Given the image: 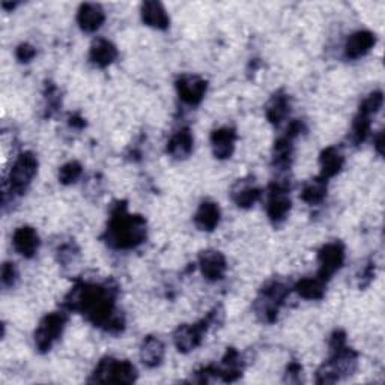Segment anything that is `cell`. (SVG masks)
<instances>
[{
	"label": "cell",
	"instance_id": "cell-3",
	"mask_svg": "<svg viewBox=\"0 0 385 385\" xmlns=\"http://www.w3.org/2000/svg\"><path fill=\"white\" fill-rule=\"evenodd\" d=\"M333 355L316 374L318 384H333L343 376H349L356 367V354L346 346V337L342 332L332 337Z\"/></svg>",
	"mask_w": 385,
	"mask_h": 385
},
{
	"label": "cell",
	"instance_id": "cell-15",
	"mask_svg": "<svg viewBox=\"0 0 385 385\" xmlns=\"http://www.w3.org/2000/svg\"><path fill=\"white\" fill-rule=\"evenodd\" d=\"M235 142H237V133L233 128L223 127V128L215 130L211 135L212 153L215 158L218 160L230 158V155L233 154V149H235Z\"/></svg>",
	"mask_w": 385,
	"mask_h": 385
},
{
	"label": "cell",
	"instance_id": "cell-12",
	"mask_svg": "<svg viewBox=\"0 0 385 385\" xmlns=\"http://www.w3.org/2000/svg\"><path fill=\"white\" fill-rule=\"evenodd\" d=\"M291 199L287 196V190L283 185H274L267 205V212L272 223H282L291 211Z\"/></svg>",
	"mask_w": 385,
	"mask_h": 385
},
{
	"label": "cell",
	"instance_id": "cell-16",
	"mask_svg": "<svg viewBox=\"0 0 385 385\" xmlns=\"http://www.w3.org/2000/svg\"><path fill=\"white\" fill-rule=\"evenodd\" d=\"M106 20V14L103 8L96 4H83L77 12V23L81 31L88 34L96 32L103 26Z\"/></svg>",
	"mask_w": 385,
	"mask_h": 385
},
{
	"label": "cell",
	"instance_id": "cell-14",
	"mask_svg": "<svg viewBox=\"0 0 385 385\" xmlns=\"http://www.w3.org/2000/svg\"><path fill=\"white\" fill-rule=\"evenodd\" d=\"M12 244L14 249H16L23 257L31 259L36 255L39 249V237L35 229L29 226H21L14 232Z\"/></svg>",
	"mask_w": 385,
	"mask_h": 385
},
{
	"label": "cell",
	"instance_id": "cell-5",
	"mask_svg": "<svg viewBox=\"0 0 385 385\" xmlns=\"http://www.w3.org/2000/svg\"><path fill=\"white\" fill-rule=\"evenodd\" d=\"M289 294V287L282 282H271L262 291H260L256 302L255 310L257 316L264 322H274L277 319L280 306L283 304L284 298Z\"/></svg>",
	"mask_w": 385,
	"mask_h": 385
},
{
	"label": "cell",
	"instance_id": "cell-6",
	"mask_svg": "<svg viewBox=\"0 0 385 385\" xmlns=\"http://www.w3.org/2000/svg\"><path fill=\"white\" fill-rule=\"evenodd\" d=\"M137 379L135 367L127 360H115L112 356L103 359L93 370L89 382L133 384Z\"/></svg>",
	"mask_w": 385,
	"mask_h": 385
},
{
	"label": "cell",
	"instance_id": "cell-21",
	"mask_svg": "<svg viewBox=\"0 0 385 385\" xmlns=\"http://www.w3.org/2000/svg\"><path fill=\"white\" fill-rule=\"evenodd\" d=\"M343 163H345V158H343L342 153L337 148L334 146L327 148L319 157L321 178H324V180L327 181L329 180V178L336 176L342 170Z\"/></svg>",
	"mask_w": 385,
	"mask_h": 385
},
{
	"label": "cell",
	"instance_id": "cell-23",
	"mask_svg": "<svg viewBox=\"0 0 385 385\" xmlns=\"http://www.w3.org/2000/svg\"><path fill=\"white\" fill-rule=\"evenodd\" d=\"M217 370H218V378L222 381L225 382L237 381L242 375V363L240 359V354L233 348L227 349L222 366L217 367Z\"/></svg>",
	"mask_w": 385,
	"mask_h": 385
},
{
	"label": "cell",
	"instance_id": "cell-7",
	"mask_svg": "<svg viewBox=\"0 0 385 385\" xmlns=\"http://www.w3.org/2000/svg\"><path fill=\"white\" fill-rule=\"evenodd\" d=\"M66 324V316L62 312H54L47 314L46 318L39 322V327L35 332V345L38 351L47 352L51 349L53 343L56 342Z\"/></svg>",
	"mask_w": 385,
	"mask_h": 385
},
{
	"label": "cell",
	"instance_id": "cell-9",
	"mask_svg": "<svg viewBox=\"0 0 385 385\" xmlns=\"http://www.w3.org/2000/svg\"><path fill=\"white\" fill-rule=\"evenodd\" d=\"M318 260H319L318 277L327 282L333 274H336L342 268L343 262H345V247L340 242H329L321 249Z\"/></svg>",
	"mask_w": 385,
	"mask_h": 385
},
{
	"label": "cell",
	"instance_id": "cell-24",
	"mask_svg": "<svg viewBox=\"0 0 385 385\" xmlns=\"http://www.w3.org/2000/svg\"><path fill=\"white\" fill-rule=\"evenodd\" d=\"M220 208L214 202H203L195 217V223L200 230L211 232L214 230L220 223Z\"/></svg>",
	"mask_w": 385,
	"mask_h": 385
},
{
	"label": "cell",
	"instance_id": "cell-17",
	"mask_svg": "<svg viewBox=\"0 0 385 385\" xmlns=\"http://www.w3.org/2000/svg\"><path fill=\"white\" fill-rule=\"evenodd\" d=\"M260 199V190L253 180H240L232 188V200L240 208H250Z\"/></svg>",
	"mask_w": 385,
	"mask_h": 385
},
{
	"label": "cell",
	"instance_id": "cell-28",
	"mask_svg": "<svg viewBox=\"0 0 385 385\" xmlns=\"http://www.w3.org/2000/svg\"><path fill=\"white\" fill-rule=\"evenodd\" d=\"M295 291L306 299H321L325 294V282L321 277L302 279L297 283Z\"/></svg>",
	"mask_w": 385,
	"mask_h": 385
},
{
	"label": "cell",
	"instance_id": "cell-13",
	"mask_svg": "<svg viewBox=\"0 0 385 385\" xmlns=\"http://www.w3.org/2000/svg\"><path fill=\"white\" fill-rule=\"evenodd\" d=\"M376 36L369 31H360L352 34L345 44V56L348 59H360L374 48Z\"/></svg>",
	"mask_w": 385,
	"mask_h": 385
},
{
	"label": "cell",
	"instance_id": "cell-33",
	"mask_svg": "<svg viewBox=\"0 0 385 385\" xmlns=\"http://www.w3.org/2000/svg\"><path fill=\"white\" fill-rule=\"evenodd\" d=\"M16 56L20 62L27 63L36 56V50L31 44H21V46H19V48L16 51Z\"/></svg>",
	"mask_w": 385,
	"mask_h": 385
},
{
	"label": "cell",
	"instance_id": "cell-26",
	"mask_svg": "<svg viewBox=\"0 0 385 385\" xmlns=\"http://www.w3.org/2000/svg\"><path fill=\"white\" fill-rule=\"evenodd\" d=\"M292 142L294 139L289 135L282 137L276 142V146H274V153H272V161L274 166L283 169H287V166H291V158H292Z\"/></svg>",
	"mask_w": 385,
	"mask_h": 385
},
{
	"label": "cell",
	"instance_id": "cell-27",
	"mask_svg": "<svg viewBox=\"0 0 385 385\" xmlns=\"http://www.w3.org/2000/svg\"><path fill=\"white\" fill-rule=\"evenodd\" d=\"M327 196V181L324 178H314L309 181L301 191V199L309 205H318Z\"/></svg>",
	"mask_w": 385,
	"mask_h": 385
},
{
	"label": "cell",
	"instance_id": "cell-34",
	"mask_svg": "<svg viewBox=\"0 0 385 385\" xmlns=\"http://www.w3.org/2000/svg\"><path fill=\"white\" fill-rule=\"evenodd\" d=\"M70 123H71V127H76V128H83L85 127V120L81 119L80 116H71Z\"/></svg>",
	"mask_w": 385,
	"mask_h": 385
},
{
	"label": "cell",
	"instance_id": "cell-10",
	"mask_svg": "<svg viewBox=\"0 0 385 385\" xmlns=\"http://www.w3.org/2000/svg\"><path fill=\"white\" fill-rule=\"evenodd\" d=\"M206 88H208L206 81L197 76H181L176 81L178 95L190 106H197L202 103Z\"/></svg>",
	"mask_w": 385,
	"mask_h": 385
},
{
	"label": "cell",
	"instance_id": "cell-29",
	"mask_svg": "<svg viewBox=\"0 0 385 385\" xmlns=\"http://www.w3.org/2000/svg\"><path fill=\"white\" fill-rule=\"evenodd\" d=\"M369 131H370V118L359 113L352 125V142L355 145L363 143L367 139Z\"/></svg>",
	"mask_w": 385,
	"mask_h": 385
},
{
	"label": "cell",
	"instance_id": "cell-11",
	"mask_svg": "<svg viewBox=\"0 0 385 385\" xmlns=\"http://www.w3.org/2000/svg\"><path fill=\"white\" fill-rule=\"evenodd\" d=\"M199 267L203 277L210 282H218L225 277L227 265L225 256L217 250H206L199 256Z\"/></svg>",
	"mask_w": 385,
	"mask_h": 385
},
{
	"label": "cell",
	"instance_id": "cell-25",
	"mask_svg": "<svg viewBox=\"0 0 385 385\" xmlns=\"http://www.w3.org/2000/svg\"><path fill=\"white\" fill-rule=\"evenodd\" d=\"M289 110H291V103H289V96L283 92L274 95L265 107L267 118L274 125H279L282 120H284L289 115Z\"/></svg>",
	"mask_w": 385,
	"mask_h": 385
},
{
	"label": "cell",
	"instance_id": "cell-4",
	"mask_svg": "<svg viewBox=\"0 0 385 385\" xmlns=\"http://www.w3.org/2000/svg\"><path fill=\"white\" fill-rule=\"evenodd\" d=\"M222 314H223L222 309H215L214 312H211L208 316H206V319L197 324H185L178 328L173 336L175 346L178 348V351L190 352L192 349H196L202 343L203 336L206 332H208V328L217 324L218 316H222Z\"/></svg>",
	"mask_w": 385,
	"mask_h": 385
},
{
	"label": "cell",
	"instance_id": "cell-31",
	"mask_svg": "<svg viewBox=\"0 0 385 385\" xmlns=\"http://www.w3.org/2000/svg\"><path fill=\"white\" fill-rule=\"evenodd\" d=\"M81 172H83V169H81L80 163H77V161L66 163L59 170V181L65 185L74 184L81 176Z\"/></svg>",
	"mask_w": 385,
	"mask_h": 385
},
{
	"label": "cell",
	"instance_id": "cell-20",
	"mask_svg": "<svg viewBox=\"0 0 385 385\" xmlns=\"http://www.w3.org/2000/svg\"><path fill=\"white\" fill-rule=\"evenodd\" d=\"M142 20L145 21V24L158 31H166L170 23L166 9H164L160 2H154V0L153 2H145L142 5Z\"/></svg>",
	"mask_w": 385,
	"mask_h": 385
},
{
	"label": "cell",
	"instance_id": "cell-30",
	"mask_svg": "<svg viewBox=\"0 0 385 385\" xmlns=\"http://www.w3.org/2000/svg\"><path fill=\"white\" fill-rule=\"evenodd\" d=\"M384 103V95L381 91H375L370 93L367 98L363 101V104L360 106V112L364 116L372 118L374 115H376L379 112V108L382 107Z\"/></svg>",
	"mask_w": 385,
	"mask_h": 385
},
{
	"label": "cell",
	"instance_id": "cell-8",
	"mask_svg": "<svg viewBox=\"0 0 385 385\" xmlns=\"http://www.w3.org/2000/svg\"><path fill=\"white\" fill-rule=\"evenodd\" d=\"M38 160L32 153L21 154L9 172V187L11 192H23L29 185L36 175Z\"/></svg>",
	"mask_w": 385,
	"mask_h": 385
},
{
	"label": "cell",
	"instance_id": "cell-2",
	"mask_svg": "<svg viewBox=\"0 0 385 385\" xmlns=\"http://www.w3.org/2000/svg\"><path fill=\"white\" fill-rule=\"evenodd\" d=\"M146 240V222L140 215L127 212L125 203H118L110 217L106 241L118 250H128Z\"/></svg>",
	"mask_w": 385,
	"mask_h": 385
},
{
	"label": "cell",
	"instance_id": "cell-18",
	"mask_svg": "<svg viewBox=\"0 0 385 385\" xmlns=\"http://www.w3.org/2000/svg\"><path fill=\"white\" fill-rule=\"evenodd\" d=\"M118 58V50L116 47L110 43L107 39H96L93 41V44L89 51V59L91 62L98 66V68H106L108 65H112Z\"/></svg>",
	"mask_w": 385,
	"mask_h": 385
},
{
	"label": "cell",
	"instance_id": "cell-19",
	"mask_svg": "<svg viewBox=\"0 0 385 385\" xmlns=\"http://www.w3.org/2000/svg\"><path fill=\"white\" fill-rule=\"evenodd\" d=\"M164 354H166V349H164V343L155 337V336H148L142 346H140V360L146 367H157L161 364L164 360Z\"/></svg>",
	"mask_w": 385,
	"mask_h": 385
},
{
	"label": "cell",
	"instance_id": "cell-35",
	"mask_svg": "<svg viewBox=\"0 0 385 385\" xmlns=\"http://www.w3.org/2000/svg\"><path fill=\"white\" fill-rule=\"evenodd\" d=\"M375 146H376V150L379 153V155H382L384 154V133L382 131L376 137V145Z\"/></svg>",
	"mask_w": 385,
	"mask_h": 385
},
{
	"label": "cell",
	"instance_id": "cell-1",
	"mask_svg": "<svg viewBox=\"0 0 385 385\" xmlns=\"http://www.w3.org/2000/svg\"><path fill=\"white\" fill-rule=\"evenodd\" d=\"M115 289L106 284L78 283L65 299V306L83 313L96 327L118 334L123 329V318L115 309Z\"/></svg>",
	"mask_w": 385,
	"mask_h": 385
},
{
	"label": "cell",
	"instance_id": "cell-32",
	"mask_svg": "<svg viewBox=\"0 0 385 385\" xmlns=\"http://www.w3.org/2000/svg\"><path fill=\"white\" fill-rule=\"evenodd\" d=\"M16 280H17L16 267H14V264H11V262L4 264V268H2V284L5 287H12L14 283H16Z\"/></svg>",
	"mask_w": 385,
	"mask_h": 385
},
{
	"label": "cell",
	"instance_id": "cell-22",
	"mask_svg": "<svg viewBox=\"0 0 385 385\" xmlns=\"http://www.w3.org/2000/svg\"><path fill=\"white\" fill-rule=\"evenodd\" d=\"M192 150V134L188 128H183L172 135V139L168 143V153L176 158L184 160Z\"/></svg>",
	"mask_w": 385,
	"mask_h": 385
}]
</instances>
